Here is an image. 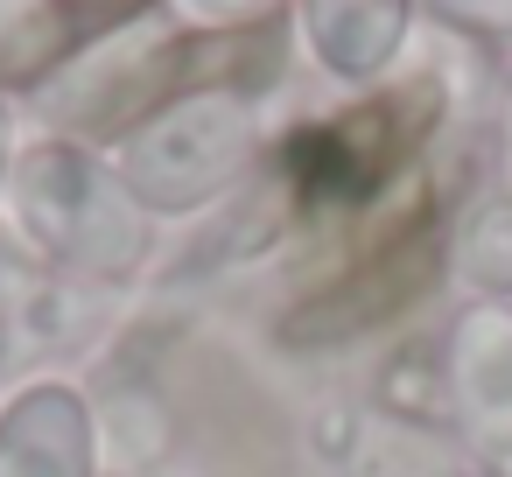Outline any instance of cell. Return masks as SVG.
Listing matches in <instances>:
<instances>
[{"mask_svg": "<svg viewBox=\"0 0 512 477\" xmlns=\"http://www.w3.org/2000/svg\"><path fill=\"white\" fill-rule=\"evenodd\" d=\"M449 141L379 211H365L351 232L295 253L274 274L281 295L260 323L274 358L330 365V358L386 351L407 337V323L435 295H449V218L470 197V155H449Z\"/></svg>", "mask_w": 512, "mask_h": 477, "instance_id": "obj_1", "label": "cell"}, {"mask_svg": "<svg viewBox=\"0 0 512 477\" xmlns=\"http://www.w3.org/2000/svg\"><path fill=\"white\" fill-rule=\"evenodd\" d=\"M463 120H477V113L463 106L456 71L421 57V43H414L407 71H393L386 85L281 120L260 176L288 204L295 253H309V246L351 232L365 211H379L407 176H421L435 162V148Z\"/></svg>", "mask_w": 512, "mask_h": 477, "instance_id": "obj_2", "label": "cell"}, {"mask_svg": "<svg viewBox=\"0 0 512 477\" xmlns=\"http://www.w3.org/2000/svg\"><path fill=\"white\" fill-rule=\"evenodd\" d=\"M0 225L36 260L113 302L141 295V281L162 274V225L134 204L113 155L78 141H50V134L22 141V162L8 176V197H0Z\"/></svg>", "mask_w": 512, "mask_h": 477, "instance_id": "obj_3", "label": "cell"}, {"mask_svg": "<svg viewBox=\"0 0 512 477\" xmlns=\"http://www.w3.org/2000/svg\"><path fill=\"white\" fill-rule=\"evenodd\" d=\"M274 127H281L274 99L197 92V99L155 113L148 127H134L113 148V169L155 225H204L260 176Z\"/></svg>", "mask_w": 512, "mask_h": 477, "instance_id": "obj_4", "label": "cell"}, {"mask_svg": "<svg viewBox=\"0 0 512 477\" xmlns=\"http://www.w3.org/2000/svg\"><path fill=\"white\" fill-rule=\"evenodd\" d=\"M442 435L470 470H512V302H456L435 323Z\"/></svg>", "mask_w": 512, "mask_h": 477, "instance_id": "obj_5", "label": "cell"}, {"mask_svg": "<svg viewBox=\"0 0 512 477\" xmlns=\"http://www.w3.org/2000/svg\"><path fill=\"white\" fill-rule=\"evenodd\" d=\"M295 50L302 64L337 92L358 99L372 85H386L393 71H407L414 43H421V0H295Z\"/></svg>", "mask_w": 512, "mask_h": 477, "instance_id": "obj_6", "label": "cell"}, {"mask_svg": "<svg viewBox=\"0 0 512 477\" xmlns=\"http://www.w3.org/2000/svg\"><path fill=\"white\" fill-rule=\"evenodd\" d=\"M295 442L323 477H463L470 470L456 442L393 421L365 393H323L295 421Z\"/></svg>", "mask_w": 512, "mask_h": 477, "instance_id": "obj_7", "label": "cell"}, {"mask_svg": "<svg viewBox=\"0 0 512 477\" xmlns=\"http://www.w3.org/2000/svg\"><path fill=\"white\" fill-rule=\"evenodd\" d=\"M0 477H99V428L78 372H43L0 393Z\"/></svg>", "mask_w": 512, "mask_h": 477, "instance_id": "obj_8", "label": "cell"}, {"mask_svg": "<svg viewBox=\"0 0 512 477\" xmlns=\"http://www.w3.org/2000/svg\"><path fill=\"white\" fill-rule=\"evenodd\" d=\"M449 295L512 302V183H484L449 218Z\"/></svg>", "mask_w": 512, "mask_h": 477, "instance_id": "obj_9", "label": "cell"}, {"mask_svg": "<svg viewBox=\"0 0 512 477\" xmlns=\"http://www.w3.org/2000/svg\"><path fill=\"white\" fill-rule=\"evenodd\" d=\"M421 22L470 57H505L512 64V0H421Z\"/></svg>", "mask_w": 512, "mask_h": 477, "instance_id": "obj_10", "label": "cell"}, {"mask_svg": "<svg viewBox=\"0 0 512 477\" xmlns=\"http://www.w3.org/2000/svg\"><path fill=\"white\" fill-rule=\"evenodd\" d=\"M162 8H169L183 29H204V36H246V29H267V22H288L295 0H162Z\"/></svg>", "mask_w": 512, "mask_h": 477, "instance_id": "obj_11", "label": "cell"}, {"mask_svg": "<svg viewBox=\"0 0 512 477\" xmlns=\"http://www.w3.org/2000/svg\"><path fill=\"white\" fill-rule=\"evenodd\" d=\"M22 106L8 99V92H0V197H8V176H15V162H22Z\"/></svg>", "mask_w": 512, "mask_h": 477, "instance_id": "obj_12", "label": "cell"}, {"mask_svg": "<svg viewBox=\"0 0 512 477\" xmlns=\"http://www.w3.org/2000/svg\"><path fill=\"white\" fill-rule=\"evenodd\" d=\"M8 267H15V232L0 225V295H8ZM8 386H22V372H15V344H8V316H0V393Z\"/></svg>", "mask_w": 512, "mask_h": 477, "instance_id": "obj_13", "label": "cell"}, {"mask_svg": "<svg viewBox=\"0 0 512 477\" xmlns=\"http://www.w3.org/2000/svg\"><path fill=\"white\" fill-rule=\"evenodd\" d=\"M498 99H505V120H512V64L498 71Z\"/></svg>", "mask_w": 512, "mask_h": 477, "instance_id": "obj_14", "label": "cell"}, {"mask_svg": "<svg viewBox=\"0 0 512 477\" xmlns=\"http://www.w3.org/2000/svg\"><path fill=\"white\" fill-rule=\"evenodd\" d=\"M155 477H197V470H155Z\"/></svg>", "mask_w": 512, "mask_h": 477, "instance_id": "obj_15", "label": "cell"}, {"mask_svg": "<svg viewBox=\"0 0 512 477\" xmlns=\"http://www.w3.org/2000/svg\"><path fill=\"white\" fill-rule=\"evenodd\" d=\"M505 183H512V169H505Z\"/></svg>", "mask_w": 512, "mask_h": 477, "instance_id": "obj_16", "label": "cell"}]
</instances>
